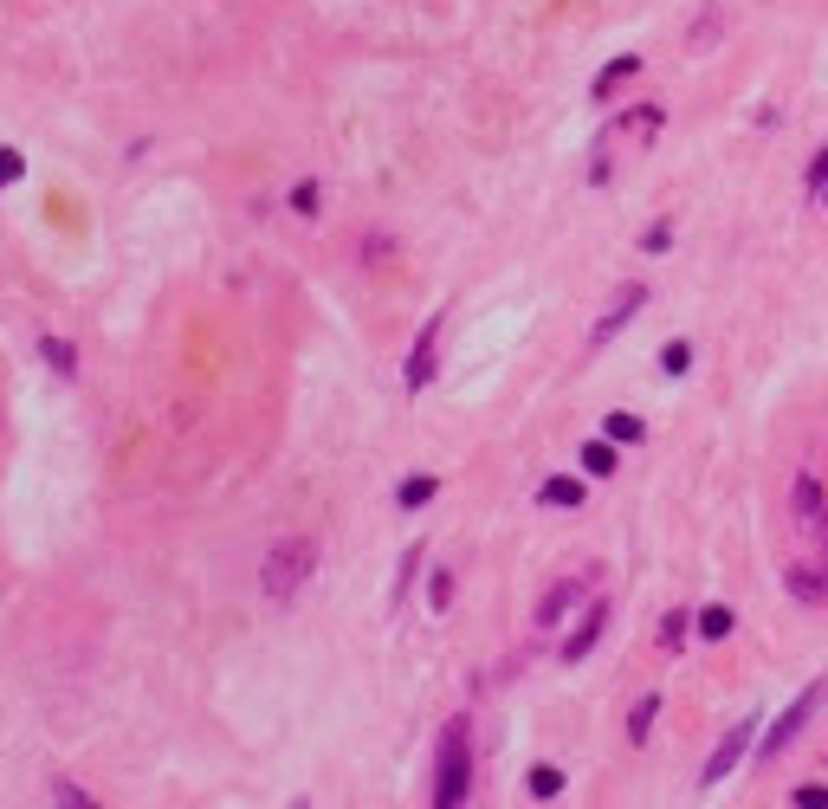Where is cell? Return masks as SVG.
Returning a JSON list of instances; mask_svg holds the SVG:
<instances>
[{
  "instance_id": "484cf974",
  "label": "cell",
  "mask_w": 828,
  "mask_h": 809,
  "mask_svg": "<svg viewBox=\"0 0 828 809\" xmlns=\"http://www.w3.org/2000/svg\"><path fill=\"white\" fill-rule=\"evenodd\" d=\"M803 188H809V195H822V188H828V149L809 162V182H803Z\"/></svg>"
},
{
  "instance_id": "2e32d148",
  "label": "cell",
  "mask_w": 828,
  "mask_h": 809,
  "mask_svg": "<svg viewBox=\"0 0 828 809\" xmlns=\"http://www.w3.org/2000/svg\"><path fill=\"white\" fill-rule=\"evenodd\" d=\"M583 473L589 479H609L615 473V441H589L583 447Z\"/></svg>"
},
{
  "instance_id": "603a6c76",
  "label": "cell",
  "mask_w": 828,
  "mask_h": 809,
  "mask_svg": "<svg viewBox=\"0 0 828 809\" xmlns=\"http://www.w3.org/2000/svg\"><path fill=\"white\" fill-rule=\"evenodd\" d=\"M686 622H693V615H667V622H660V641H667V648H680V641H686Z\"/></svg>"
},
{
  "instance_id": "8fae6325",
  "label": "cell",
  "mask_w": 828,
  "mask_h": 809,
  "mask_svg": "<svg viewBox=\"0 0 828 809\" xmlns=\"http://www.w3.org/2000/svg\"><path fill=\"white\" fill-rule=\"evenodd\" d=\"M654 719H660V693H641V699H634V712H628V745H647Z\"/></svg>"
},
{
  "instance_id": "d4e9b609",
  "label": "cell",
  "mask_w": 828,
  "mask_h": 809,
  "mask_svg": "<svg viewBox=\"0 0 828 809\" xmlns=\"http://www.w3.org/2000/svg\"><path fill=\"white\" fill-rule=\"evenodd\" d=\"M427 602H434V609H447V602H453V577H447V570H434V589H427Z\"/></svg>"
},
{
  "instance_id": "4316f807",
  "label": "cell",
  "mask_w": 828,
  "mask_h": 809,
  "mask_svg": "<svg viewBox=\"0 0 828 809\" xmlns=\"http://www.w3.org/2000/svg\"><path fill=\"white\" fill-rule=\"evenodd\" d=\"M0 182H20V149H0Z\"/></svg>"
},
{
  "instance_id": "30bf717a",
  "label": "cell",
  "mask_w": 828,
  "mask_h": 809,
  "mask_svg": "<svg viewBox=\"0 0 828 809\" xmlns=\"http://www.w3.org/2000/svg\"><path fill=\"white\" fill-rule=\"evenodd\" d=\"M576 602H583V583H557V589H550L544 602H537V628H557L563 615L576 609Z\"/></svg>"
},
{
  "instance_id": "83f0119b",
  "label": "cell",
  "mask_w": 828,
  "mask_h": 809,
  "mask_svg": "<svg viewBox=\"0 0 828 809\" xmlns=\"http://www.w3.org/2000/svg\"><path fill=\"white\" fill-rule=\"evenodd\" d=\"M667 240H673L667 227H647V233H641V246H647V253H667Z\"/></svg>"
},
{
  "instance_id": "7a4b0ae2",
  "label": "cell",
  "mask_w": 828,
  "mask_h": 809,
  "mask_svg": "<svg viewBox=\"0 0 828 809\" xmlns=\"http://www.w3.org/2000/svg\"><path fill=\"white\" fill-rule=\"evenodd\" d=\"M311 570H317V538H279L266 551V564H259V589L272 602H292L311 583Z\"/></svg>"
},
{
  "instance_id": "9c48e42d",
  "label": "cell",
  "mask_w": 828,
  "mask_h": 809,
  "mask_svg": "<svg viewBox=\"0 0 828 809\" xmlns=\"http://www.w3.org/2000/svg\"><path fill=\"white\" fill-rule=\"evenodd\" d=\"M783 583H790L796 602H828V564H796Z\"/></svg>"
},
{
  "instance_id": "8992f818",
  "label": "cell",
  "mask_w": 828,
  "mask_h": 809,
  "mask_svg": "<svg viewBox=\"0 0 828 809\" xmlns=\"http://www.w3.org/2000/svg\"><path fill=\"white\" fill-rule=\"evenodd\" d=\"M440 311L434 318L421 324V337H414V350H408V389H427V382H434V369H440Z\"/></svg>"
},
{
  "instance_id": "5b68a950",
  "label": "cell",
  "mask_w": 828,
  "mask_h": 809,
  "mask_svg": "<svg viewBox=\"0 0 828 809\" xmlns=\"http://www.w3.org/2000/svg\"><path fill=\"white\" fill-rule=\"evenodd\" d=\"M816 699H822V687H809V693H796V699H790V712H783V719H777V725H770V732H764V738H757V758H777V751H783V745H790V738H796V732H803V725H809V712H816Z\"/></svg>"
},
{
  "instance_id": "52a82bcc",
  "label": "cell",
  "mask_w": 828,
  "mask_h": 809,
  "mask_svg": "<svg viewBox=\"0 0 828 809\" xmlns=\"http://www.w3.org/2000/svg\"><path fill=\"white\" fill-rule=\"evenodd\" d=\"M641 305H647V285H621V298H615L609 311H602V324H596V331H589V344L602 350V344H609V337H615L621 324H628L634 311H641Z\"/></svg>"
},
{
  "instance_id": "7c38bea8",
  "label": "cell",
  "mask_w": 828,
  "mask_h": 809,
  "mask_svg": "<svg viewBox=\"0 0 828 809\" xmlns=\"http://www.w3.org/2000/svg\"><path fill=\"white\" fill-rule=\"evenodd\" d=\"M440 492V479L434 473H414V479H402V492H395V505H402V512H421L427 499H434Z\"/></svg>"
},
{
  "instance_id": "5bb4252c",
  "label": "cell",
  "mask_w": 828,
  "mask_h": 809,
  "mask_svg": "<svg viewBox=\"0 0 828 809\" xmlns=\"http://www.w3.org/2000/svg\"><path fill=\"white\" fill-rule=\"evenodd\" d=\"M634 72H641V52H621L615 65H602V72H596V98H609L621 78H634Z\"/></svg>"
},
{
  "instance_id": "4fadbf2b",
  "label": "cell",
  "mask_w": 828,
  "mask_h": 809,
  "mask_svg": "<svg viewBox=\"0 0 828 809\" xmlns=\"http://www.w3.org/2000/svg\"><path fill=\"white\" fill-rule=\"evenodd\" d=\"M731 622H738V615H731L725 602H706V609L693 615V628H699V635H706V641H725V635H731Z\"/></svg>"
},
{
  "instance_id": "cb8c5ba5",
  "label": "cell",
  "mask_w": 828,
  "mask_h": 809,
  "mask_svg": "<svg viewBox=\"0 0 828 809\" xmlns=\"http://www.w3.org/2000/svg\"><path fill=\"white\" fill-rule=\"evenodd\" d=\"M796 809H828V784H803L796 790Z\"/></svg>"
},
{
  "instance_id": "44dd1931",
  "label": "cell",
  "mask_w": 828,
  "mask_h": 809,
  "mask_svg": "<svg viewBox=\"0 0 828 809\" xmlns=\"http://www.w3.org/2000/svg\"><path fill=\"white\" fill-rule=\"evenodd\" d=\"M602 428H609V441H621V447H628V441H641V415H609V421H602Z\"/></svg>"
},
{
  "instance_id": "277c9868",
  "label": "cell",
  "mask_w": 828,
  "mask_h": 809,
  "mask_svg": "<svg viewBox=\"0 0 828 809\" xmlns=\"http://www.w3.org/2000/svg\"><path fill=\"white\" fill-rule=\"evenodd\" d=\"M751 738H757V712H751V719H738V725H731V732L719 738V745H712V758H706V771H699V784H725L731 764L751 751Z\"/></svg>"
},
{
  "instance_id": "ac0fdd59",
  "label": "cell",
  "mask_w": 828,
  "mask_h": 809,
  "mask_svg": "<svg viewBox=\"0 0 828 809\" xmlns=\"http://www.w3.org/2000/svg\"><path fill=\"white\" fill-rule=\"evenodd\" d=\"M39 356H46V363L59 369V376H72V369H78V350L65 344V337H46V344H39Z\"/></svg>"
},
{
  "instance_id": "f1b7e54d",
  "label": "cell",
  "mask_w": 828,
  "mask_h": 809,
  "mask_svg": "<svg viewBox=\"0 0 828 809\" xmlns=\"http://www.w3.org/2000/svg\"><path fill=\"white\" fill-rule=\"evenodd\" d=\"M822 201H828V188H822Z\"/></svg>"
},
{
  "instance_id": "7402d4cb",
  "label": "cell",
  "mask_w": 828,
  "mask_h": 809,
  "mask_svg": "<svg viewBox=\"0 0 828 809\" xmlns=\"http://www.w3.org/2000/svg\"><path fill=\"white\" fill-rule=\"evenodd\" d=\"M292 214H305V221L317 214V182H298L292 188Z\"/></svg>"
},
{
  "instance_id": "d6986e66",
  "label": "cell",
  "mask_w": 828,
  "mask_h": 809,
  "mask_svg": "<svg viewBox=\"0 0 828 809\" xmlns=\"http://www.w3.org/2000/svg\"><path fill=\"white\" fill-rule=\"evenodd\" d=\"M660 369H667V376H686V369H693V344H686V337H673V344L660 350Z\"/></svg>"
},
{
  "instance_id": "ffe728a7",
  "label": "cell",
  "mask_w": 828,
  "mask_h": 809,
  "mask_svg": "<svg viewBox=\"0 0 828 809\" xmlns=\"http://www.w3.org/2000/svg\"><path fill=\"white\" fill-rule=\"evenodd\" d=\"M52 803H59V809H98V803L85 797V790L72 784V777H52Z\"/></svg>"
},
{
  "instance_id": "ba28073f",
  "label": "cell",
  "mask_w": 828,
  "mask_h": 809,
  "mask_svg": "<svg viewBox=\"0 0 828 809\" xmlns=\"http://www.w3.org/2000/svg\"><path fill=\"white\" fill-rule=\"evenodd\" d=\"M602 628H609V609H602V602H589V609H583V622H576V635L563 641V661L576 667V661H583V654L602 641Z\"/></svg>"
},
{
  "instance_id": "9a60e30c",
  "label": "cell",
  "mask_w": 828,
  "mask_h": 809,
  "mask_svg": "<svg viewBox=\"0 0 828 809\" xmlns=\"http://www.w3.org/2000/svg\"><path fill=\"white\" fill-rule=\"evenodd\" d=\"M537 499H544V505H570V512H576V505H583V486H576V479H544V486H537Z\"/></svg>"
},
{
  "instance_id": "e0dca14e",
  "label": "cell",
  "mask_w": 828,
  "mask_h": 809,
  "mask_svg": "<svg viewBox=\"0 0 828 809\" xmlns=\"http://www.w3.org/2000/svg\"><path fill=\"white\" fill-rule=\"evenodd\" d=\"M531 797H537V803L563 797V771H557V764H531Z\"/></svg>"
},
{
  "instance_id": "6da1fadb",
  "label": "cell",
  "mask_w": 828,
  "mask_h": 809,
  "mask_svg": "<svg viewBox=\"0 0 828 809\" xmlns=\"http://www.w3.org/2000/svg\"><path fill=\"white\" fill-rule=\"evenodd\" d=\"M466 790H473V738H466V719H447L434 758V809H466Z\"/></svg>"
},
{
  "instance_id": "3957f363",
  "label": "cell",
  "mask_w": 828,
  "mask_h": 809,
  "mask_svg": "<svg viewBox=\"0 0 828 809\" xmlns=\"http://www.w3.org/2000/svg\"><path fill=\"white\" fill-rule=\"evenodd\" d=\"M790 505H796V525H803L809 538H816L822 551H828V492H822V479H816V473H803V479L790 486Z\"/></svg>"
}]
</instances>
